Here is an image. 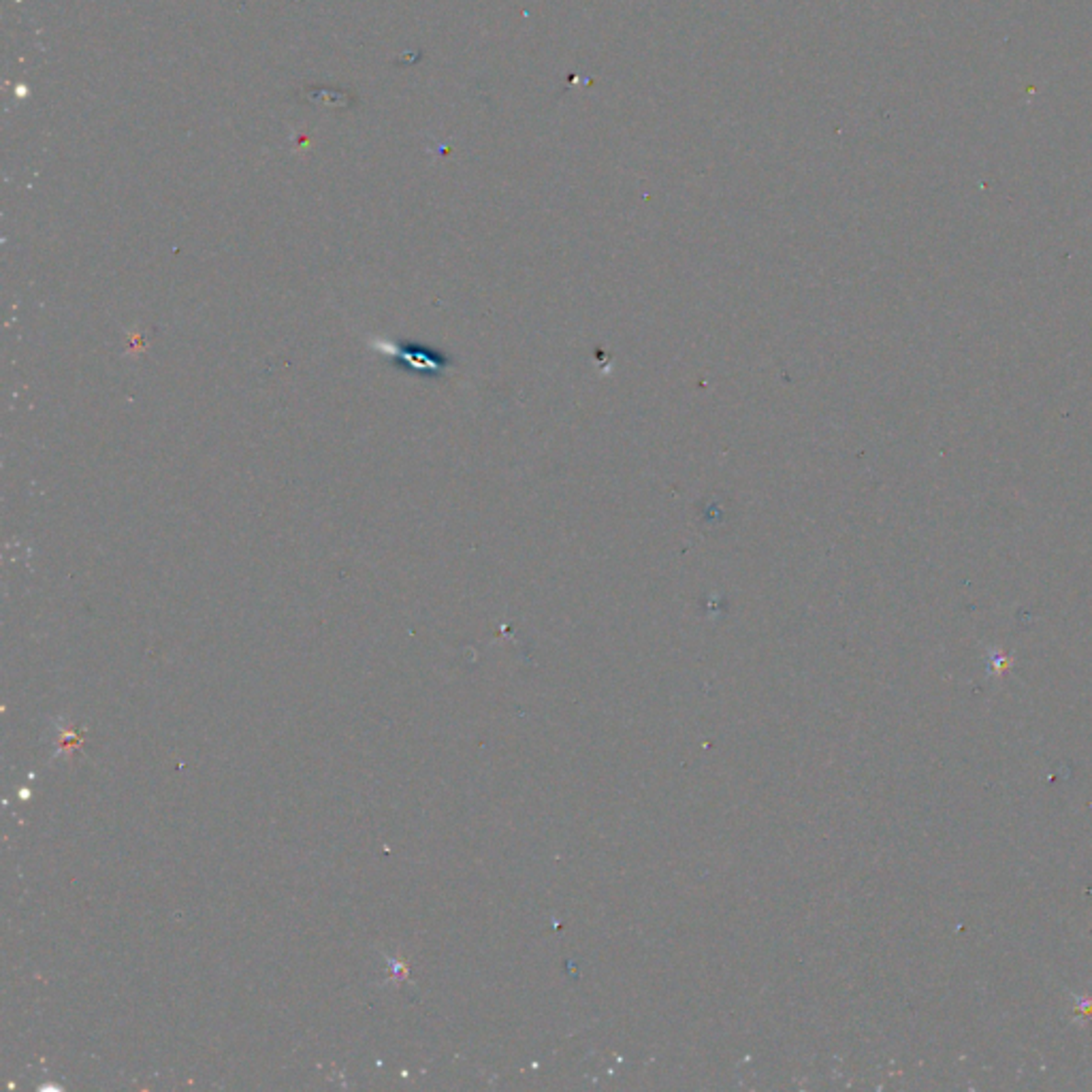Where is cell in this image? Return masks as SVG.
Masks as SVG:
<instances>
[{
	"instance_id": "obj_1",
	"label": "cell",
	"mask_w": 1092,
	"mask_h": 1092,
	"mask_svg": "<svg viewBox=\"0 0 1092 1092\" xmlns=\"http://www.w3.org/2000/svg\"><path fill=\"white\" fill-rule=\"evenodd\" d=\"M1009 666H1011V658H1008V655H995V658L990 659V668H988V670H990V674H996V677H1001L1003 672L1009 670Z\"/></svg>"
}]
</instances>
